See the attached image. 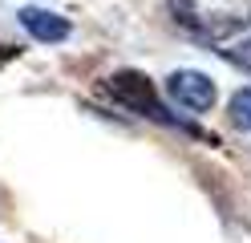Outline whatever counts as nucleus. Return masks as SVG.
<instances>
[{"instance_id": "2", "label": "nucleus", "mask_w": 251, "mask_h": 243, "mask_svg": "<svg viewBox=\"0 0 251 243\" xmlns=\"http://www.w3.org/2000/svg\"><path fill=\"white\" fill-rule=\"evenodd\" d=\"M166 93L191 113H207L215 106V81L199 69H175L166 77Z\"/></svg>"}, {"instance_id": "5", "label": "nucleus", "mask_w": 251, "mask_h": 243, "mask_svg": "<svg viewBox=\"0 0 251 243\" xmlns=\"http://www.w3.org/2000/svg\"><path fill=\"white\" fill-rule=\"evenodd\" d=\"M227 113H231V126L235 130H247L251 134V89H239L231 97V106H227Z\"/></svg>"}, {"instance_id": "4", "label": "nucleus", "mask_w": 251, "mask_h": 243, "mask_svg": "<svg viewBox=\"0 0 251 243\" xmlns=\"http://www.w3.org/2000/svg\"><path fill=\"white\" fill-rule=\"evenodd\" d=\"M21 25H25L28 37H37L45 45H61L69 37V21L57 16V12H49V8H21Z\"/></svg>"}, {"instance_id": "3", "label": "nucleus", "mask_w": 251, "mask_h": 243, "mask_svg": "<svg viewBox=\"0 0 251 243\" xmlns=\"http://www.w3.org/2000/svg\"><path fill=\"white\" fill-rule=\"evenodd\" d=\"M109 89H114L126 106H134V109H142L146 118H154V122H175V126H182L175 113H166L162 106H158V97H154V85L142 77V73H130V69H122V73H114V81H109Z\"/></svg>"}, {"instance_id": "1", "label": "nucleus", "mask_w": 251, "mask_h": 243, "mask_svg": "<svg viewBox=\"0 0 251 243\" xmlns=\"http://www.w3.org/2000/svg\"><path fill=\"white\" fill-rule=\"evenodd\" d=\"M191 32L199 41H207L215 53H223L235 65L251 69V16H207Z\"/></svg>"}]
</instances>
